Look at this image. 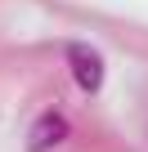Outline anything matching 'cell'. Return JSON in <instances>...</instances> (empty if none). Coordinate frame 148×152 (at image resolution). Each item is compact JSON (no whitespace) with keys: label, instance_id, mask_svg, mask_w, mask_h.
<instances>
[{"label":"cell","instance_id":"6da1fadb","mask_svg":"<svg viewBox=\"0 0 148 152\" xmlns=\"http://www.w3.org/2000/svg\"><path fill=\"white\" fill-rule=\"evenodd\" d=\"M67 67H72V76H77V85L85 94H94L103 85V58H99L94 45H67Z\"/></svg>","mask_w":148,"mask_h":152},{"label":"cell","instance_id":"7a4b0ae2","mask_svg":"<svg viewBox=\"0 0 148 152\" xmlns=\"http://www.w3.org/2000/svg\"><path fill=\"white\" fill-rule=\"evenodd\" d=\"M67 139V116L63 112H40L36 121H32V130H27V152H49V148H58Z\"/></svg>","mask_w":148,"mask_h":152}]
</instances>
